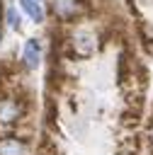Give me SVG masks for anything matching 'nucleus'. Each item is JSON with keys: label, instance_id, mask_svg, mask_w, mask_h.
Wrapping results in <instances>:
<instances>
[{"label": "nucleus", "instance_id": "1", "mask_svg": "<svg viewBox=\"0 0 153 155\" xmlns=\"http://www.w3.org/2000/svg\"><path fill=\"white\" fill-rule=\"evenodd\" d=\"M49 12L58 22H78L83 15L90 12V0H46Z\"/></svg>", "mask_w": 153, "mask_h": 155}, {"label": "nucleus", "instance_id": "2", "mask_svg": "<svg viewBox=\"0 0 153 155\" xmlns=\"http://www.w3.org/2000/svg\"><path fill=\"white\" fill-rule=\"evenodd\" d=\"M66 41H68V46H70V53H73V56H80V58L92 56V53H95V46H97L95 34L87 31V29H75Z\"/></svg>", "mask_w": 153, "mask_h": 155}, {"label": "nucleus", "instance_id": "3", "mask_svg": "<svg viewBox=\"0 0 153 155\" xmlns=\"http://www.w3.org/2000/svg\"><path fill=\"white\" fill-rule=\"evenodd\" d=\"M24 102L19 97L12 94H2L0 97V126H12L24 116Z\"/></svg>", "mask_w": 153, "mask_h": 155}, {"label": "nucleus", "instance_id": "4", "mask_svg": "<svg viewBox=\"0 0 153 155\" xmlns=\"http://www.w3.org/2000/svg\"><path fill=\"white\" fill-rule=\"evenodd\" d=\"M0 155H32V148L19 136H2L0 138Z\"/></svg>", "mask_w": 153, "mask_h": 155}, {"label": "nucleus", "instance_id": "5", "mask_svg": "<svg viewBox=\"0 0 153 155\" xmlns=\"http://www.w3.org/2000/svg\"><path fill=\"white\" fill-rule=\"evenodd\" d=\"M41 63V44L39 39H27L24 48H22V65L27 70H34Z\"/></svg>", "mask_w": 153, "mask_h": 155}, {"label": "nucleus", "instance_id": "6", "mask_svg": "<svg viewBox=\"0 0 153 155\" xmlns=\"http://www.w3.org/2000/svg\"><path fill=\"white\" fill-rule=\"evenodd\" d=\"M19 7L29 15V19L34 22H44V7L39 0H19Z\"/></svg>", "mask_w": 153, "mask_h": 155}, {"label": "nucleus", "instance_id": "7", "mask_svg": "<svg viewBox=\"0 0 153 155\" xmlns=\"http://www.w3.org/2000/svg\"><path fill=\"white\" fill-rule=\"evenodd\" d=\"M7 24L12 27V29H19V15H17V10L15 7H7Z\"/></svg>", "mask_w": 153, "mask_h": 155}, {"label": "nucleus", "instance_id": "8", "mask_svg": "<svg viewBox=\"0 0 153 155\" xmlns=\"http://www.w3.org/2000/svg\"><path fill=\"white\" fill-rule=\"evenodd\" d=\"M148 140H151V143H153V126H151V128H148Z\"/></svg>", "mask_w": 153, "mask_h": 155}]
</instances>
